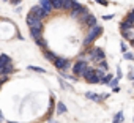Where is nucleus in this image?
I'll list each match as a JSON object with an SVG mask.
<instances>
[{"instance_id":"f257e3e1","label":"nucleus","mask_w":134,"mask_h":123,"mask_svg":"<svg viewBox=\"0 0 134 123\" xmlns=\"http://www.w3.org/2000/svg\"><path fill=\"white\" fill-rule=\"evenodd\" d=\"M103 33V29L99 27V25H95V27H92L90 29V32H88V35L85 36V40H84V46H88V44H92L99 35Z\"/></svg>"},{"instance_id":"f03ea898","label":"nucleus","mask_w":134,"mask_h":123,"mask_svg":"<svg viewBox=\"0 0 134 123\" xmlns=\"http://www.w3.org/2000/svg\"><path fill=\"white\" fill-rule=\"evenodd\" d=\"M84 13H87V8L82 7L81 3H77L76 0H74V5H73V8H71V11H70L71 18H81Z\"/></svg>"},{"instance_id":"7ed1b4c3","label":"nucleus","mask_w":134,"mask_h":123,"mask_svg":"<svg viewBox=\"0 0 134 123\" xmlns=\"http://www.w3.org/2000/svg\"><path fill=\"white\" fill-rule=\"evenodd\" d=\"M88 68V65H87V62H84V60H79V62H76V65L73 66V73L76 74V76H82L84 73H85V70Z\"/></svg>"},{"instance_id":"20e7f679","label":"nucleus","mask_w":134,"mask_h":123,"mask_svg":"<svg viewBox=\"0 0 134 123\" xmlns=\"http://www.w3.org/2000/svg\"><path fill=\"white\" fill-rule=\"evenodd\" d=\"M88 54H90V58L95 60V62H103L104 60V52H103L101 47H93V49H90Z\"/></svg>"},{"instance_id":"39448f33","label":"nucleus","mask_w":134,"mask_h":123,"mask_svg":"<svg viewBox=\"0 0 134 123\" xmlns=\"http://www.w3.org/2000/svg\"><path fill=\"white\" fill-rule=\"evenodd\" d=\"M27 25H29L30 29H41V30H43V22H41L40 19L33 18L32 14L27 16Z\"/></svg>"},{"instance_id":"423d86ee","label":"nucleus","mask_w":134,"mask_h":123,"mask_svg":"<svg viewBox=\"0 0 134 123\" xmlns=\"http://www.w3.org/2000/svg\"><path fill=\"white\" fill-rule=\"evenodd\" d=\"M29 14H32L33 18H36V19H40V21H41V19H44V18L47 16V14L44 13V10H43V8H40V7H33V8L30 10V13H29Z\"/></svg>"},{"instance_id":"0eeeda50","label":"nucleus","mask_w":134,"mask_h":123,"mask_svg":"<svg viewBox=\"0 0 134 123\" xmlns=\"http://www.w3.org/2000/svg\"><path fill=\"white\" fill-rule=\"evenodd\" d=\"M54 65L58 68V70H66L70 66V60H66V58H62V57H57L54 60Z\"/></svg>"},{"instance_id":"6e6552de","label":"nucleus","mask_w":134,"mask_h":123,"mask_svg":"<svg viewBox=\"0 0 134 123\" xmlns=\"http://www.w3.org/2000/svg\"><path fill=\"white\" fill-rule=\"evenodd\" d=\"M38 7L43 8L46 14H51V11H52V5H51L49 0H40V5H38Z\"/></svg>"},{"instance_id":"1a4fd4ad","label":"nucleus","mask_w":134,"mask_h":123,"mask_svg":"<svg viewBox=\"0 0 134 123\" xmlns=\"http://www.w3.org/2000/svg\"><path fill=\"white\" fill-rule=\"evenodd\" d=\"M13 71H14V68H13L11 63H7V65H3L2 68H0V74H10Z\"/></svg>"},{"instance_id":"9d476101","label":"nucleus","mask_w":134,"mask_h":123,"mask_svg":"<svg viewBox=\"0 0 134 123\" xmlns=\"http://www.w3.org/2000/svg\"><path fill=\"white\" fill-rule=\"evenodd\" d=\"M84 24H85L87 27H90V29H92V27H95V25H96V18H95V16H92V14H88Z\"/></svg>"},{"instance_id":"9b49d317","label":"nucleus","mask_w":134,"mask_h":123,"mask_svg":"<svg viewBox=\"0 0 134 123\" xmlns=\"http://www.w3.org/2000/svg\"><path fill=\"white\" fill-rule=\"evenodd\" d=\"M41 33H43V30H41V29H30V36H32L35 41L41 38Z\"/></svg>"},{"instance_id":"f8f14e48","label":"nucleus","mask_w":134,"mask_h":123,"mask_svg":"<svg viewBox=\"0 0 134 123\" xmlns=\"http://www.w3.org/2000/svg\"><path fill=\"white\" fill-rule=\"evenodd\" d=\"M121 35H123L125 38L134 40V27H131V29H126V30H121Z\"/></svg>"},{"instance_id":"ddd939ff","label":"nucleus","mask_w":134,"mask_h":123,"mask_svg":"<svg viewBox=\"0 0 134 123\" xmlns=\"http://www.w3.org/2000/svg\"><path fill=\"white\" fill-rule=\"evenodd\" d=\"M51 5H52V10H62V3L63 0H49Z\"/></svg>"},{"instance_id":"4468645a","label":"nucleus","mask_w":134,"mask_h":123,"mask_svg":"<svg viewBox=\"0 0 134 123\" xmlns=\"http://www.w3.org/2000/svg\"><path fill=\"white\" fill-rule=\"evenodd\" d=\"M73 5H74V0H63L62 8H63V10H71Z\"/></svg>"},{"instance_id":"2eb2a0df","label":"nucleus","mask_w":134,"mask_h":123,"mask_svg":"<svg viewBox=\"0 0 134 123\" xmlns=\"http://www.w3.org/2000/svg\"><path fill=\"white\" fill-rule=\"evenodd\" d=\"M85 96H87L88 99H93V101H96V103H99V101L103 99L101 96H98V95H95V93H92V92H87V93H85Z\"/></svg>"},{"instance_id":"dca6fc26","label":"nucleus","mask_w":134,"mask_h":123,"mask_svg":"<svg viewBox=\"0 0 134 123\" xmlns=\"http://www.w3.org/2000/svg\"><path fill=\"white\" fill-rule=\"evenodd\" d=\"M7 63H10V57L7 54H2L0 55V68H2L3 65H7Z\"/></svg>"},{"instance_id":"f3484780","label":"nucleus","mask_w":134,"mask_h":123,"mask_svg":"<svg viewBox=\"0 0 134 123\" xmlns=\"http://www.w3.org/2000/svg\"><path fill=\"white\" fill-rule=\"evenodd\" d=\"M44 57H46L47 60H51V62H54V60L57 58V55H55L54 52H51V51H46V52H44Z\"/></svg>"},{"instance_id":"a211bd4d","label":"nucleus","mask_w":134,"mask_h":123,"mask_svg":"<svg viewBox=\"0 0 134 123\" xmlns=\"http://www.w3.org/2000/svg\"><path fill=\"white\" fill-rule=\"evenodd\" d=\"M57 112H58V114H65V112H66V106H65L63 103H58V104H57Z\"/></svg>"},{"instance_id":"6ab92c4d","label":"nucleus","mask_w":134,"mask_h":123,"mask_svg":"<svg viewBox=\"0 0 134 123\" xmlns=\"http://www.w3.org/2000/svg\"><path fill=\"white\" fill-rule=\"evenodd\" d=\"M114 121H118V123H121V121H123V112H121V110L115 114V117H114Z\"/></svg>"},{"instance_id":"aec40b11","label":"nucleus","mask_w":134,"mask_h":123,"mask_svg":"<svg viewBox=\"0 0 134 123\" xmlns=\"http://www.w3.org/2000/svg\"><path fill=\"white\" fill-rule=\"evenodd\" d=\"M110 79H112V76H104L99 82H101V84H109V82H110Z\"/></svg>"},{"instance_id":"412c9836","label":"nucleus","mask_w":134,"mask_h":123,"mask_svg":"<svg viewBox=\"0 0 134 123\" xmlns=\"http://www.w3.org/2000/svg\"><path fill=\"white\" fill-rule=\"evenodd\" d=\"M29 70L36 71V73H44V70H43V68H38V66H29Z\"/></svg>"},{"instance_id":"4be33fe9","label":"nucleus","mask_w":134,"mask_h":123,"mask_svg":"<svg viewBox=\"0 0 134 123\" xmlns=\"http://www.w3.org/2000/svg\"><path fill=\"white\" fill-rule=\"evenodd\" d=\"M123 58H128V60H134V55L131 52H125L123 54Z\"/></svg>"},{"instance_id":"5701e85b","label":"nucleus","mask_w":134,"mask_h":123,"mask_svg":"<svg viewBox=\"0 0 134 123\" xmlns=\"http://www.w3.org/2000/svg\"><path fill=\"white\" fill-rule=\"evenodd\" d=\"M36 44H38V46H41V47H46V41H44L43 38H40V40H36Z\"/></svg>"},{"instance_id":"b1692460","label":"nucleus","mask_w":134,"mask_h":123,"mask_svg":"<svg viewBox=\"0 0 134 123\" xmlns=\"http://www.w3.org/2000/svg\"><path fill=\"white\" fill-rule=\"evenodd\" d=\"M99 66H101V70H103V71H106V70H107V63H106V60L99 62Z\"/></svg>"},{"instance_id":"393cba45","label":"nucleus","mask_w":134,"mask_h":123,"mask_svg":"<svg viewBox=\"0 0 134 123\" xmlns=\"http://www.w3.org/2000/svg\"><path fill=\"white\" fill-rule=\"evenodd\" d=\"M126 19H128V21H131V22L134 24V10H132V11L128 14V18H126Z\"/></svg>"},{"instance_id":"a878e982","label":"nucleus","mask_w":134,"mask_h":123,"mask_svg":"<svg viewBox=\"0 0 134 123\" xmlns=\"http://www.w3.org/2000/svg\"><path fill=\"white\" fill-rule=\"evenodd\" d=\"M96 2H98L99 5H103V7H107V5H109V2H107V0H96Z\"/></svg>"},{"instance_id":"bb28decb","label":"nucleus","mask_w":134,"mask_h":123,"mask_svg":"<svg viewBox=\"0 0 134 123\" xmlns=\"http://www.w3.org/2000/svg\"><path fill=\"white\" fill-rule=\"evenodd\" d=\"M112 18H114V16H112V14H106V16H104V21H110V19H112Z\"/></svg>"},{"instance_id":"cd10ccee","label":"nucleus","mask_w":134,"mask_h":123,"mask_svg":"<svg viewBox=\"0 0 134 123\" xmlns=\"http://www.w3.org/2000/svg\"><path fill=\"white\" fill-rule=\"evenodd\" d=\"M11 3L13 5H18V3H21V0H11Z\"/></svg>"},{"instance_id":"c85d7f7f","label":"nucleus","mask_w":134,"mask_h":123,"mask_svg":"<svg viewBox=\"0 0 134 123\" xmlns=\"http://www.w3.org/2000/svg\"><path fill=\"white\" fill-rule=\"evenodd\" d=\"M3 81H5V79H0V85H2V82H3Z\"/></svg>"},{"instance_id":"c756f323","label":"nucleus","mask_w":134,"mask_h":123,"mask_svg":"<svg viewBox=\"0 0 134 123\" xmlns=\"http://www.w3.org/2000/svg\"><path fill=\"white\" fill-rule=\"evenodd\" d=\"M112 123H118V121H112Z\"/></svg>"},{"instance_id":"7c9ffc66","label":"nucleus","mask_w":134,"mask_h":123,"mask_svg":"<svg viewBox=\"0 0 134 123\" xmlns=\"http://www.w3.org/2000/svg\"><path fill=\"white\" fill-rule=\"evenodd\" d=\"M10 123H14V121H10Z\"/></svg>"},{"instance_id":"2f4dec72","label":"nucleus","mask_w":134,"mask_h":123,"mask_svg":"<svg viewBox=\"0 0 134 123\" xmlns=\"http://www.w3.org/2000/svg\"><path fill=\"white\" fill-rule=\"evenodd\" d=\"M0 120H2V117H0Z\"/></svg>"},{"instance_id":"473e14b6","label":"nucleus","mask_w":134,"mask_h":123,"mask_svg":"<svg viewBox=\"0 0 134 123\" xmlns=\"http://www.w3.org/2000/svg\"><path fill=\"white\" fill-rule=\"evenodd\" d=\"M132 43H134V40H132Z\"/></svg>"}]
</instances>
